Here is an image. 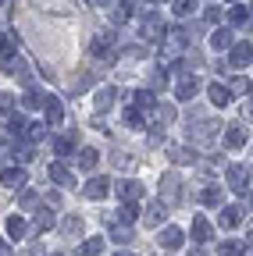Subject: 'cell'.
<instances>
[{
  "label": "cell",
  "instance_id": "40",
  "mask_svg": "<svg viewBox=\"0 0 253 256\" xmlns=\"http://www.w3.org/2000/svg\"><path fill=\"white\" fill-rule=\"evenodd\" d=\"M15 50H18V46H15V40L8 36V32H0V57L8 60V57H15Z\"/></svg>",
  "mask_w": 253,
  "mask_h": 256
},
{
  "label": "cell",
  "instance_id": "42",
  "mask_svg": "<svg viewBox=\"0 0 253 256\" xmlns=\"http://www.w3.org/2000/svg\"><path fill=\"white\" fill-rule=\"evenodd\" d=\"M29 160H33V146H18V142H15V164L25 168Z\"/></svg>",
  "mask_w": 253,
  "mask_h": 256
},
{
  "label": "cell",
  "instance_id": "10",
  "mask_svg": "<svg viewBox=\"0 0 253 256\" xmlns=\"http://www.w3.org/2000/svg\"><path fill=\"white\" fill-rule=\"evenodd\" d=\"M47 178H50L54 185H65V188H68V185H75V174H72L65 164H61V160H54V164L47 168Z\"/></svg>",
  "mask_w": 253,
  "mask_h": 256
},
{
  "label": "cell",
  "instance_id": "1",
  "mask_svg": "<svg viewBox=\"0 0 253 256\" xmlns=\"http://www.w3.org/2000/svg\"><path fill=\"white\" fill-rule=\"evenodd\" d=\"M161 203L164 206H175V203H182V178L178 174H161Z\"/></svg>",
  "mask_w": 253,
  "mask_h": 256
},
{
  "label": "cell",
  "instance_id": "24",
  "mask_svg": "<svg viewBox=\"0 0 253 256\" xmlns=\"http://www.w3.org/2000/svg\"><path fill=\"white\" fill-rule=\"evenodd\" d=\"M225 146H228V150H239V146H246V128H239V124H228V128H225Z\"/></svg>",
  "mask_w": 253,
  "mask_h": 256
},
{
  "label": "cell",
  "instance_id": "47",
  "mask_svg": "<svg viewBox=\"0 0 253 256\" xmlns=\"http://www.w3.org/2000/svg\"><path fill=\"white\" fill-rule=\"evenodd\" d=\"M0 110L15 114V96H11V92H0Z\"/></svg>",
  "mask_w": 253,
  "mask_h": 256
},
{
  "label": "cell",
  "instance_id": "28",
  "mask_svg": "<svg viewBox=\"0 0 253 256\" xmlns=\"http://www.w3.org/2000/svg\"><path fill=\"white\" fill-rule=\"evenodd\" d=\"M54 224H57V217H54L50 210H40V214H36V224H33V232H36V235H47Z\"/></svg>",
  "mask_w": 253,
  "mask_h": 256
},
{
  "label": "cell",
  "instance_id": "35",
  "mask_svg": "<svg viewBox=\"0 0 253 256\" xmlns=\"http://www.w3.org/2000/svg\"><path fill=\"white\" fill-rule=\"evenodd\" d=\"M246 249H249L246 242H235V238H228V242H221V249H217V252H221V256H242Z\"/></svg>",
  "mask_w": 253,
  "mask_h": 256
},
{
  "label": "cell",
  "instance_id": "31",
  "mask_svg": "<svg viewBox=\"0 0 253 256\" xmlns=\"http://www.w3.org/2000/svg\"><path fill=\"white\" fill-rule=\"evenodd\" d=\"M200 203L203 206H221V185H207L200 192Z\"/></svg>",
  "mask_w": 253,
  "mask_h": 256
},
{
  "label": "cell",
  "instance_id": "43",
  "mask_svg": "<svg viewBox=\"0 0 253 256\" xmlns=\"http://www.w3.org/2000/svg\"><path fill=\"white\" fill-rule=\"evenodd\" d=\"M228 18H232V25H246V22H249V8H242V4H235V8L228 11Z\"/></svg>",
  "mask_w": 253,
  "mask_h": 256
},
{
  "label": "cell",
  "instance_id": "39",
  "mask_svg": "<svg viewBox=\"0 0 253 256\" xmlns=\"http://www.w3.org/2000/svg\"><path fill=\"white\" fill-rule=\"evenodd\" d=\"M18 206H22V210H36V206H40V196H36L33 188H25L22 200H18Z\"/></svg>",
  "mask_w": 253,
  "mask_h": 256
},
{
  "label": "cell",
  "instance_id": "38",
  "mask_svg": "<svg viewBox=\"0 0 253 256\" xmlns=\"http://www.w3.org/2000/svg\"><path fill=\"white\" fill-rule=\"evenodd\" d=\"M104 252V238H86V246L79 249V256H100Z\"/></svg>",
  "mask_w": 253,
  "mask_h": 256
},
{
  "label": "cell",
  "instance_id": "7",
  "mask_svg": "<svg viewBox=\"0 0 253 256\" xmlns=\"http://www.w3.org/2000/svg\"><path fill=\"white\" fill-rule=\"evenodd\" d=\"M43 114H47V128H61V121H65V107H61V100L57 96H47L43 100Z\"/></svg>",
  "mask_w": 253,
  "mask_h": 256
},
{
  "label": "cell",
  "instance_id": "16",
  "mask_svg": "<svg viewBox=\"0 0 253 256\" xmlns=\"http://www.w3.org/2000/svg\"><path fill=\"white\" fill-rule=\"evenodd\" d=\"M114 100H118V89H114V86H104V89L93 92V107H97V110H111Z\"/></svg>",
  "mask_w": 253,
  "mask_h": 256
},
{
  "label": "cell",
  "instance_id": "54",
  "mask_svg": "<svg viewBox=\"0 0 253 256\" xmlns=\"http://www.w3.org/2000/svg\"><path fill=\"white\" fill-rule=\"evenodd\" d=\"M57 256H72V252H57Z\"/></svg>",
  "mask_w": 253,
  "mask_h": 256
},
{
  "label": "cell",
  "instance_id": "26",
  "mask_svg": "<svg viewBox=\"0 0 253 256\" xmlns=\"http://www.w3.org/2000/svg\"><path fill=\"white\" fill-rule=\"evenodd\" d=\"M214 228H210V220L207 217H193V242H210Z\"/></svg>",
  "mask_w": 253,
  "mask_h": 256
},
{
  "label": "cell",
  "instance_id": "56",
  "mask_svg": "<svg viewBox=\"0 0 253 256\" xmlns=\"http://www.w3.org/2000/svg\"><path fill=\"white\" fill-rule=\"evenodd\" d=\"M232 4H235V0H232Z\"/></svg>",
  "mask_w": 253,
  "mask_h": 256
},
{
  "label": "cell",
  "instance_id": "12",
  "mask_svg": "<svg viewBox=\"0 0 253 256\" xmlns=\"http://www.w3.org/2000/svg\"><path fill=\"white\" fill-rule=\"evenodd\" d=\"M164 220H168V206H164L161 200L146 206V214H143V224H150V228H161Z\"/></svg>",
  "mask_w": 253,
  "mask_h": 256
},
{
  "label": "cell",
  "instance_id": "14",
  "mask_svg": "<svg viewBox=\"0 0 253 256\" xmlns=\"http://www.w3.org/2000/svg\"><path fill=\"white\" fill-rule=\"evenodd\" d=\"M182 242H185L182 228H164V232H161V238H157V246H161L164 252H175V249H178Z\"/></svg>",
  "mask_w": 253,
  "mask_h": 256
},
{
  "label": "cell",
  "instance_id": "13",
  "mask_svg": "<svg viewBox=\"0 0 253 256\" xmlns=\"http://www.w3.org/2000/svg\"><path fill=\"white\" fill-rule=\"evenodd\" d=\"M0 185H8V188H25L29 185V174H25V168H8L4 174H0Z\"/></svg>",
  "mask_w": 253,
  "mask_h": 256
},
{
  "label": "cell",
  "instance_id": "55",
  "mask_svg": "<svg viewBox=\"0 0 253 256\" xmlns=\"http://www.w3.org/2000/svg\"><path fill=\"white\" fill-rule=\"evenodd\" d=\"M242 256H249V249H246V252H242Z\"/></svg>",
  "mask_w": 253,
  "mask_h": 256
},
{
  "label": "cell",
  "instance_id": "19",
  "mask_svg": "<svg viewBox=\"0 0 253 256\" xmlns=\"http://www.w3.org/2000/svg\"><path fill=\"white\" fill-rule=\"evenodd\" d=\"M207 92H210V104H214L217 110L232 104V89H228V86H221V82H214V86H210Z\"/></svg>",
  "mask_w": 253,
  "mask_h": 256
},
{
  "label": "cell",
  "instance_id": "4",
  "mask_svg": "<svg viewBox=\"0 0 253 256\" xmlns=\"http://www.w3.org/2000/svg\"><path fill=\"white\" fill-rule=\"evenodd\" d=\"M217 121H207V118H196V124H193V142H200V146H207V142H214L217 139Z\"/></svg>",
  "mask_w": 253,
  "mask_h": 256
},
{
  "label": "cell",
  "instance_id": "8",
  "mask_svg": "<svg viewBox=\"0 0 253 256\" xmlns=\"http://www.w3.org/2000/svg\"><path fill=\"white\" fill-rule=\"evenodd\" d=\"M164 40H168V43H164V57L175 60V57L182 54V46H185V32H182V28H164Z\"/></svg>",
  "mask_w": 253,
  "mask_h": 256
},
{
  "label": "cell",
  "instance_id": "51",
  "mask_svg": "<svg viewBox=\"0 0 253 256\" xmlns=\"http://www.w3.org/2000/svg\"><path fill=\"white\" fill-rule=\"evenodd\" d=\"M93 4H97V8H107V4H111V0H93Z\"/></svg>",
  "mask_w": 253,
  "mask_h": 256
},
{
  "label": "cell",
  "instance_id": "46",
  "mask_svg": "<svg viewBox=\"0 0 253 256\" xmlns=\"http://www.w3.org/2000/svg\"><path fill=\"white\" fill-rule=\"evenodd\" d=\"M111 160H114V168H121V171H129V168H132V156H129V153H114Z\"/></svg>",
  "mask_w": 253,
  "mask_h": 256
},
{
  "label": "cell",
  "instance_id": "6",
  "mask_svg": "<svg viewBox=\"0 0 253 256\" xmlns=\"http://www.w3.org/2000/svg\"><path fill=\"white\" fill-rule=\"evenodd\" d=\"M111 188L121 196V203H139V200H143V185L132 182V178H125V182H118V185H111Z\"/></svg>",
  "mask_w": 253,
  "mask_h": 256
},
{
  "label": "cell",
  "instance_id": "36",
  "mask_svg": "<svg viewBox=\"0 0 253 256\" xmlns=\"http://www.w3.org/2000/svg\"><path fill=\"white\" fill-rule=\"evenodd\" d=\"M171 11L178 14V18H189L196 11V0H171Z\"/></svg>",
  "mask_w": 253,
  "mask_h": 256
},
{
  "label": "cell",
  "instance_id": "22",
  "mask_svg": "<svg viewBox=\"0 0 253 256\" xmlns=\"http://www.w3.org/2000/svg\"><path fill=\"white\" fill-rule=\"evenodd\" d=\"M232 43H235V40H232V32H228V28H214V32H210V50H214V54L228 50Z\"/></svg>",
  "mask_w": 253,
  "mask_h": 256
},
{
  "label": "cell",
  "instance_id": "5",
  "mask_svg": "<svg viewBox=\"0 0 253 256\" xmlns=\"http://www.w3.org/2000/svg\"><path fill=\"white\" fill-rule=\"evenodd\" d=\"M111 185H114L111 178H89L86 188H82V196L93 200V203H97V200H107V196H111Z\"/></svg>",
  "mask_w": 253,
  "mask_h": 256
},
{
  "label": "cell",
  "instance_id": "34",
  "mask_svg": "<svg viewBox=\"0 0 253 256\" xmlns=\"http://www.w3.org/2000/svg\"><path fill=\"white\" fill-rule=\"evenodd\" d=\"M136 203H121L118 210H114V220H125V224H136Z\"/></svg>",
  "mask_w": 253,
  "mask_h": 256
},
{
  "label": "cell",
  "instance_id": "3",
  "mask_svg": "<svg viewBox=\"0 0 253 256\" xmlns=\"http://www.w3.org/2000/svg\"><path fill=\"white\" fill-rule=\"evenodd\" d=\"M225 178H228V185L239 192V196H246V192H249V168H246V164H228Z\"/></svg>",
  "mask_w": 253,
  "mask_h": 256
},
{
  "label": "cell",
  "instance_id": "41",
  "mask_svg": "<svg viewBox=\"0 0 253 256\" xmlns=\"http://www.w3.org/2000/svg\"><path fill=\"white\" fill-rule=\"evenodd\" d=\"M61 232H65L68 238H72V235H82V217H68L65 224H61Z\"/></svg>",
  "mask_w": 253,
  "mask_h": 256
},
{
  "label": "cell",
  "instance_id": "49",
  "mask_svg": "<svg viewBox=\"0 0 253 256\" xmlns=\"http://www.w3.org/2000/svg\"><path fill=\"white\" fill-rule=\"evenodd\" d=\"M203 18H207V22H217V18H221V11H217V8H207V11H203Z\"/></svg>",
  "mask_w": 253,
  "mask_h": 256
},
{
  "label": "cell",
  "instance_id": "18",
  "mask_svg": "<svg viewBox=\"0 0 253 256\" xmlns=\"http://www.w3.org/2000/svg\"><path fill=\"white\" fill-rule=\"evenodd\" d=\"M4 72H8V75H15L18 82H29V64H25V60H22L18 54L4 60Z\"/></svg>",
  "mask_w": 253,
  "mask_h": 256
},
{
  "label": "cell",
  "instance_id": "29",
  "mask_svg": "<svg viewBox=\"0 0 253 256\" xmlns=\"http://www.w3.org/2000/svg\"><path fill=\"white\" fill-rule=\"evenodd\" d=\"M153 121L157 124H171L175 121V107L171 104H153Z\"/></svg>",
  "mask_w": 253,
  "mask_h": 256
},
{
  "label": "cell",
  "instance_id": "44",
  "mask_svg": "<svg viewBox=\"0 0 253 256\" xmlns=\"http://www.w3.org/2000/svg\"><path fill=\"white\" fill-rule=\"evenodd\" d=\"M125 124H129V128H136V132H139V128H143V110L129 107V110H125Z\"/></svg>",
  "mask_w": 253,
  "mask_h": 256
},
{
  "label": "cell",
  "instance_id": "48",
  "mask_svg": "<svg viewBox=\"0 0 253 256\" xmlns=\"http://www.w3.org/2000/svg\"><path fill=\"white\" fill-rule=\"evenodd\" d=\"M164 86H168V75H164V68H161V72L153 75V89H164Z\"/></svg>",
  "mask_w": 253,
  "mask_h": 256
},
{
  "label": "cell",
  "instance_id": "33",
  "mask_svg": "<svg viewBox=\"0 0 253 256\" xmlns=\"http://www.w3.org/2000/svg\"><path fill=\"white\" fill-rule=\"evenodd\" d=\"M72 150H75V136H61V139H54V153H57V156H72Z\"/></svg>",
  "mask_w": 253,
  "mask_h": 256
},
{
  "label": "cell",
  "instance_id": "27",
  "mask_svg": "<svg viewBox=\"0 0 253 256\" xmlns=\"http://www.w3.org/2000/svg\"><path fill=\"white\" fill-rule=\"evenodd\" d=\"M168 156L175 160V164H193V160H196V150H193V146H168Z\"/></svg>",
  "mask_w": 253,
  "mask_h": 256
},
{
  "label": "cell",
  "instance_id": "30",
  "mask_svg": "<svg viewBox=\"0 0 253 256\" xmlns=\"http://www.w3.org/2000/svg\"><path fill=\"white\" fill-rule=\"evenodd\" d=\"M132 8H136V0H121V4L114 8V14H111L114 25H125V22H129V18H132Z\"/></svg>",
  "mask_w": 253,
  "mask_h": 256
},
{
  "label": "cell",
  "instance_id": "20",
  "mask_svg": "<svg viewBox=\"0 0 253 256\" xmlns=\"http://www.w3.org/2000/svg\"><path fill=\"white\" fill-rule=\"evenodd\" d=\"M153 104H157V92L153 89H136L132 92V107L136 110H153Z\"/></svg>",
  "mask_w": 253,
  "mask_h": 256
},
{
  "label": "cell",
  "instance_id": "50",
  "mask_svg": "<svg viewBox=\"0 0 253 256\" xmlns=\"http://www.w3.org/2000/svg\"><path fill=\"white\" fill-rule=\"evenodd\" d=\"M0 256H11V246H8L4 238H0Z\"/></svg>",
  "mask_w": 253,
  "mask_h": 256
},
{
  "label": "cell",
  "instance_id": "15",
  "mask_svg": "<svg viewBox=\"0 0 253 256\" xmlns=\"http://www.w3.org/2000/svg\"><path fill=\"white\" fill-rule=\"evenodd\" d=\"M196 89H200V78H193V75L185 72V75L178 78V86H175V96H178V100H193Z\"/></svg>",
  "mask_w": 253,
  "mask_h": 256
},
{
  "label": "cell",
  "instance_id": "37",
  "mask_svg": "<svg viewBox=\"0 0 253 256\" xmlns=\"http://www.w3.org/2000/svg\"><path fill=\"white\" fill-rule=\"evenodd\" d=\"M43 100H47V96H43L40 89H29L22 104H25V110H36V107H43Z\"/></svg>",
  "mask_w": 253,
  "mask_h": 256
},
{
  "label": "cell",
  "instance_id": "9",
  "mask_svg": "<svg viewBox=\"0 0 253 256\" xmlns=\"http://www.w3.org/2000/svg\"><path fill=\"white\" fill-rule=\"evenodd\" d=\"M89 54H93V57H114V36H111V32H100V36H93Z\"/></svg>",
  "mask_w": 253,
  "mask_h": 256
},
{
  "label": "cell",
  "instance_id": "17",
  "mask_svg": "<svg viewBox=\"0 0 253 256\" xmlns=\"http://www.w3.org/2000/svg\"><path fill=\"white\" fill-rule=\"evenodd\" d=\"M107 235H111V242H132V224H125V220H114V217H111Z\"/></svg>",
  "mask_w": 253,
  "mask_h": 256
},
{
  "label": "cell",
  "instance_id": "25",
  "mask_svg": "<svg viewBox=\"0 0 253 256\" xmlns=\"http://www.w3.org/2000/svg\"><path fill=\"white\" fill-rule=\"evenodd\" d=\"M97 164H100V153L93 150V146H82L79 150V168L82 171H97Z\"/></svg>",
  "mask_w": 253,
  "mask_h": 256
},
{
  "label": "cell",
  "instance_id": "32",
  "mask_svg": "<svg viewBox=\"0 0 253 256\" xmlns=\"http://www.w3.org/2000/svg\"><path fill=\"white\" fill-rule=\"evenodd\" d=\"M47 132H50V128L36 121V124H25V132H22V136H25L29 142H43V139H47Z\"/></svg>",
  "mask_w": 253,
  "mask_h": 256
},
{
  "label": "cell",
  "instance_id": "11",
  "mask_svg": "<svg viewBox=\"0 0 253 256\" xmlns=\"http://www.w3.org/2000/svg\"><path fill=\"white\" fill-rule=\"evenodd\" d=\"M232 54H228V60H232V68H249V57H253V50H249V43H232L228 46Z\"/></svg>",
  "mask_w": 253,
  "mask_h": 256
},
{
  "label": "cell",
  "instance_id": "52",
  "mask_svg": "<svg viewBox=\"0 0 253 256\" xmlns=\"http://www.w3.org/2000/svg\"><path fill=\"white\" fill-rule=\"evenodd\" d=\"M189 256H207V252H203V249H193V252H189Z\"/></svg>",
  "mask_w": 253,
  "mask_h": 256
},
{
  "label": "cell",
  "instance_id": "2",
  "mask_svg": "<svg viewBox=\"0 0 253 256\" xmlns=\"http://www.w3.org/2000/svg\"><path fill=\"white\" fill-rule=\"evenodd\" d=\"M164 36V22H161V14H143V22H139V40L143 43H153V40H161Z\"/></svg>",
  "mask_w": 253,
  "mask_h": 256
},
{
  "label": "cell",
  "instance_id": "53",
  "mask_svg": "<svg viewBox=\"0 0 253 256\" xmlns=\"http://www.w3.org/2000/svg\"><path fill=\"white\" fill-rule=\"evenodd\" d=\"M118 256H136V252H129V249H125V252H118Z\"/></svg>",
  "mask_w": 253,
  "mask_h": 256
},
{
  "label": "cell",
  "instance_id": "45",
  "mask_svg": "<svg viewBox=\"0 0 253 256\" xmlns=\"http://www.w3.org/2000/svg\"><path fill=\"white\" fill-rule=\"evenodd\" d=\"M25 124H29V121H25V118H22V114H15V118H11V124H8V128H11V136H18V139H22V132H25Z\"/></svg>",
  "mask_w": 253,
  "mask_h": 256
},
{
  "label": "cell",
  "instance_id": "21",
  "mask_svg": "<svg viewBox=\"0 0 253 256\" xmlns=\"http://www.w3.org/2000/svg\"><path fill=\"white\" fill-rule=\"evenodd\" d=\"M8 235H11L15 242H22V238L29 235V224H25L22 214H11V217H8Z\"/></svg>",
  "mask_w": 253,
  "mask_h": 256
},
{
  "label": "cell",
  "instance_id": "23",
  "mask_svg": "<svg viewBox=\"0 0 253 256\" xmlns=\"http://www.w3.org/2000/svg\"><path fill=\"white\" fill-rule=\"evenodd\" d=\"M239 224H242V206L239 203H232V206L221 210V228H239Z\"/></svg>",
  "mask_w": 253,
  "mask_h": 256
}]
</instances>
